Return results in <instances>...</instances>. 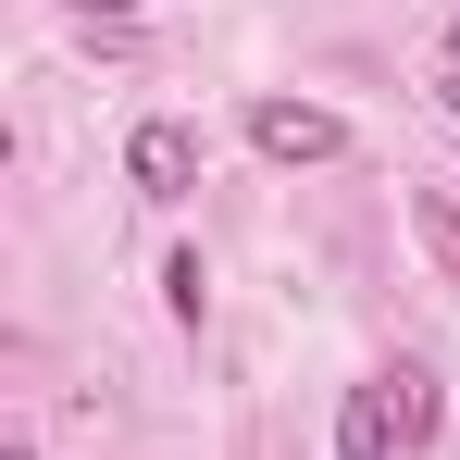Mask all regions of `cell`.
Masks as SVG:
<instances>
[{
  "instance_id": "1",
  "label": "cell",
  "mask_w": 460,
  "mask_h": 460,
  "mask_svg": "<svg viewBox=\"0 0 460 460\" xmlns=\"http://www.w3.org/2000/svg\"><path fill=\"white\" fill-rule=\"evenodd\" d=\"M125 174H137V199H187V187H199V125H174V112L137 125V137H125Z\"/></svg>"
},
{
  "instance_id": "2",
  "label": "cell",
  "mask_w": 460,
  "mask_h": 460,
  "mask_svg": "<svg viewBox=\"0 0 460 460\" xmlns=\"http://www.w3.org/2000/svg\"><path fill=\"white\" fill-rule=\"evenodd\" d=\"M249 137H261L274 162H336V150H349V125H336L323 100H261V112H249Z\"/></svg>"
},
{
  "instance_id": "3",
  "label": "cell",
  "mask_w": 460,
  "mask_h": 460,
  "mask_svg": "<svg viewBox=\"0 0 460 460\" xmlns=\"http://www.w3.org/2000/svg\"><path fill=\"white\" fill-rule=\"evenodd\" d=\"M411 448V423H398V385H349V411H336V460H398Z\"/></svg>"
},
{
  "instance_id": "4",
  "label": "cell",
  "mask_w": 460,
  "mask_h": 460,
  "mask_svg": "<svg viewBox=\"0 0 460 460\" xmlns=\"http://www.w3.org/2000/svg\"><path fill=\"white\" fill-rule=\"evenodd\" d=\"M411 225H423V249H436V274L460 287V199L448 187H411Z\"/></svg>"
},
{
  "instance_id": "5",
  "label": "cell",
  "mask_w": 460,
  "mask_h": 460,
  "mask_svg": "<svg viewBox=\"0 0 460 460\" xmlns=\"http://www.w3.org/2000/svg\"><path fill=\"white\" fill-rule=\"evenodd\" d=\"M162 299H174V323H199V299H212V274H199V249H174V261H162Z\"/></svg>"
},
{
  "instance_id": "6",
  "label": "cell",
  "mask_w": 460,
  "mask_h": 460,
  "mask_svg": "<svg viewBox=\"0 0 460 460\" xmlns=\"http://www.w3.org/2000/svg\"><path fill=\"white\" fill-rule=\"evenodd\" d=\"M385 385H398V423H411V448H423V436H436V374H411V361H398Z\"/></svg>"
},
{
  "instance_id": "7",
  "label": "cell",
  "mask_w": 460,
  "mask_h": 460,
  "mask_svg": "<svg viewBox=\"0 0 460 460\" xmlns=\"http://www.w3.org/2000/svg\"><path fill=\"white\" fill-rule=\"evenodd\" d=\"M436 63H448V100H460V25H448V38H436Z\"/></svg>"
},
{
  "instance_id": "8",
  "label": "cell",
  "mask_w": 460,
  "mask_h": 460,
  "mask_svg": "<svg viewBox=\"0 0 460 460\" xmlns=\"http://www.w3.org/2000/svg\"><path fill=\"white\" fill-rule=\"evenodd\" d=\"M75 13H125V0H75Z\"/></svg>"
},
{
  "instance_id": "9",
  "label": "cell",
  "mask_w": 460,
  "mask_h": 460,
  "mask_svg": "<svg viewBox=\"0 0 460 460\" xmlns=\"http://www.w3.org/2000/svg\"><path fill=\"white\" fill-rule=\"evenodd\" d=\"M0 460H38V448H25V436H13V448H0Z\"/></svg>"
}]
</instances>
